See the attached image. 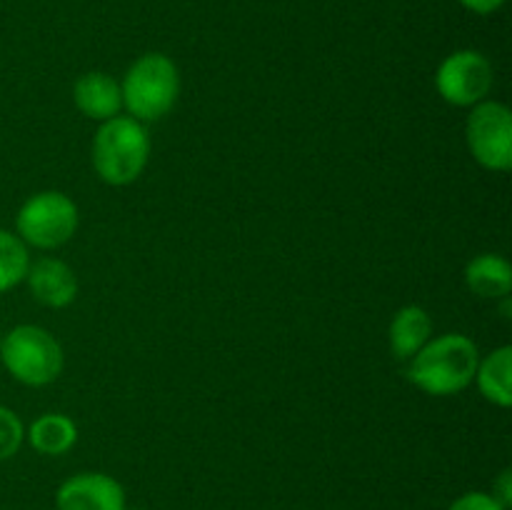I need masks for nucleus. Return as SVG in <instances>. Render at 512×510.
<instances>
[{
    "label": "nucleus",
    "mask_w": 512,
    "mask_h": 510,
    "mask_svg": "<svg viewBox=\"0 0 512 510\" xmlns=\"http://www.w3.org/2000/svg\"><path fill=\"white\" fill-rule=\"evenodd\" d=\"M468 150L485 170L508 173L512 168V113L505 103L483 100L465 120Z\"/></svg>",
    "instance_id": "423d86ee"
},
{
    "label": "nucleus",
    "mask_w": 512,
    "mask_h": 510,
    "mask_svg": "<svg viewBox=\"0 0 512 510\" xmlns=\"http://www.w3.org/2000/svg\"><path fill=\"white\" fill-rule=\"evenodd\" d=\"M150 158V135L140 120L130 115L100 123L93 138V168L103 183L130 185L143 175Z\"/></svg>",
    "instance_id": "f03ea898"
},
{
    "label": "nucleus",
    "mask_w": 512,
    "mask_h": 510,
    "mask_svg": "<svg viewBox=\"0 0 512 510\" xmlns=\"http://www.w3.org/2000/svg\"><path fill=\"white\" fill-rule=\"evenodd\" d=\"M73 100L75 108H78L85 118L98 120V123L115 118V115L120 113V108H123L120 83L110 78L108 73H100V70L85 73L75 80Z\"/></svg>",
    "instance_id": "9d476101"
},
{
    "label": "nucleus",
    "mask_w": 512,
    "mask_h": 510,
    "mask_svg": "<svg viewBox=\"0 0 512 510\" xmlns=\"http://www.w3.org/2000/svg\"><path fill=\"white\" fill-rule=\"evenodd\" d=\"M30 268L28 245L18 235L0 230V293L23 283Z\"/></svg>",
    "instance_id": "2eb2a0df"
},
{
    "label": "nucleus",
    "mask_w": 512,
    "mask_h": 510,
    "mask_svg": "<svg viewBox=\"0 0 512 510\" xmlns=\"http://www.w3.org/2000/svg\"><path fill=\"white\" fill-rule=\"evenodd\" d=\"M125 510H145V508H125Z\"/></svg>",
    "instance_id": "aec40b11"
},
{
    "label": "nucleus",
    "mask_w": 512,
    "mask_h": 510,
    "mask_svg": "<svg viewBox=\"0 0 512 510\" xmlns=\"http://www.w3.org/2000/svg\"><path fill=\"white\" fill-rule=\"evenodd\" d=\"M25 440V428L23 420L18 418V413H13L10 408L0 405V463L8 458H13L20 450Z\"/></svg>",
    "instance_id": "dca6fc26"
},
{
    "label": "nucleus",
    "mask_w": 512,
    "mask_h": 510,
    "mask_svg": "<svg viewBox=\"0 0 512 510\" xmlns=\"http://www.w3.org/2000/svg\"><path fill=\"white\" fill-rule=\"evenodd\" d=\"M475 383L483 398L498 408H510L512 405V348L500 345L493 353L478 360L475 370Z\"/></svg>",
    "instance_id": "ddd939ff"
},
{
    "label": "nucleus",
    "mask_w": 512,
    "mask_h": 510,
    "mask_svg": "<svg viewBox=\"0 0 512 510\" xmlns=\"http://www.w3.org/2000/svg\"><path fill=\"white\" fill-rule=\"evenodd\" d=\"M478 345L463 333H445L430 338L418 355L410 358L408 380L423 393L435 398L458 395L475 380Z\"/></svg>",
    "instance_id": "f257e3e1"
},
{
    "label": "nucleus",
    "mask_w": 512,
    "mask_h": 510,
    "mask_svg": "<svg viewBox=\"0 0 512 510\" xmlns=\"http://www.w3.org/2000/svg\"><path fill=\"white\" fill-rule=\"evenodd\" d=\"M490 495H493L505 510H510V503H512V470L510 468H505L503 473L498 475V480H495L493 485V493Z\"/></svg>",
    "instance_id": "a211bd4d"
},
{
    "label": "nucleus",
    "mask_w": 512,
    "mask_h": 510,
    "mask_svg": "<svg viewBox=\"0 0 512 510\" xmlns=\"http://www.w3.org/2000/svg\"><path fill=\"white\" fill-rule=\"evenodd\" d=\"M0 360L18 383L43 388L63 370V348L40 325H15L0 338Z\"/></svg>",
    "instance_id": "20e7f679"
},
{
    "label": "nucleus",
    "mask_w": 512,
    "mask_h": 510,
    "mask_svg": "<svg viewBox=\"0 0 512 510\" xmlns=\"http://www.w3.org/2000/svg\"><path fill=\"white\" fill-rule=\"evenodd\" d=\"M30 448L40 455H65L78 440V425L63 413H43L25 430Z\"/></svg>",
    "instance_id": "4468645a"
},
{
    "label": "nucleus",
    "mask_w": 512,
    "mask_h": 510,
    "mask_svg": "<svg viewBox=\"0 0 512 510\" xmlns=\"http://www.w3.org/2000/svg\"><path fill=\"white\" fill-rule=\"evenodd\" d=\"M390 350L398 360H410L433 338V320L420 305H405L390 320Z\"/></svg>",
    "instance_id": "f8f14e48"
},
{
    "label": "nucleus",
    "mask_w": 512,
    "mask_h": 510,
    "mask_svg": "<svg viewBox=\"0 0 512 510\" xmlns=\"http://www.w3.org/2000/svg\"><path fill=\"white\" fill-rule=\"evenodd\" d=\"M15 230L25 245L40 250L60 248L78 230V205L60 190L35 193L20 205Z\"/></svg>",
    "instance_id": "39448f33"
},
{
    "label": "nucleus",
    "mask_w": 512,
    "mask_h": 510,
    "mask_svg": "<svg viewBox=\"0 0 512 510\" xmlns=\"http://www.w3.org/2000/svg\"><path fill=\"white\" fill-rule=\"evenodd\" d=\"M25 280L33 298L48 308H68L78 295V278L73 268L58 258H40L30 263Z\"/></svg>",
    "instance_id": "1a4fd4ad"
},
{
    "label": "nucleus",
    "mask_w": 512,
    "mask_h": 510,
    "mask_svg": "<svg viewBox=\"0 0 512 510\" xmlns=\"http://www.w3.org/2000/svg\"><path fill=\"white\" fill-rule=\"evenodd\" d=\"M120 95L130 118L140 123L165 118L180 95L178 65L163 53L140 55L125 73Z\"/></svg>",
    "instance_id": "7ed1b4c3"
},
{
    "label": "nucleus",
    "mask_w": 512,
    "mask_h": 510,
    "mask_svg": "<svg viewBox=\"0 0 512 510\" xmlns=\"http://www.w3.org/2000/svg\"><path fill=\"white\" fill-rule=\"evenodd\" d=\"M448 510H505L498 500L490 493H483V490H470V493L460 495L458 500H453Z\"/></svg>",
    "instance_id": "f3484780"
},
{
    "label": "nucleus",
    "mask_w": 512,
    "mask_h": 510,
    "mask_svg": "<svg viewBox=\"0 0 512 510\" xmlns=\"http://www.w3.org/2000/svg\"><path fill=\"white\" fill-rule=\"evenodd\" d=\"M435 88L445 103L455 108H473L488 100L493 90V65L478 50H455L438 65Z\"/></svg>",
    "instance_id": "0eeeda50"
},
{
    "label": "nucleus",
    "mask_w": 512,
    "mask_h": 510,
    "mask_svg": "<svg viewBox=\"0 0 512 510\" xmlns=\"http://www.w3.org/2000/svg\"><path fill=\"white\" fill-rule=\"evenodd\" d=\"M458 3L475 15H493L495 10L503 8L505 0H458Z\"/></svg>",
    "instance_id": "6ab92c4d"
},
{
    "label": "nucleus",
    "mask_w": 512,
    "mask_h": 510,
    "mask_svg": "<svg viewBox=\"0 0 512 510\" xmlns=\"http://www.w3.org/2000/svg\"><path fill=\"white\" fill-rule=\"evenodd\" d=\"M465 285L483 300H503L512 290V268L498 253H480L465 265Z\"/></svg>",
    "instance_id": "9b49d317"
},
{
    "label": "nucleus",
    "mask_w": 512,
    "mask_h": 510,
    "mask_svg": "<svg viewBox=\"0 0 512 510\" xmlns=\"http://www.w3.org/2000/svg\"><path fill=\"white\" fill-rule=\"evenodd\" d=\"M58 510H125V490L108 473H78L63 480L55 493Z\"/></svg>",
    "instance_id": "6e6552de"
}]
</instances>
